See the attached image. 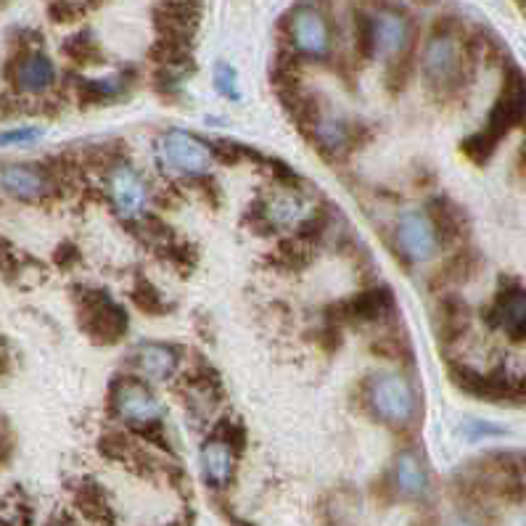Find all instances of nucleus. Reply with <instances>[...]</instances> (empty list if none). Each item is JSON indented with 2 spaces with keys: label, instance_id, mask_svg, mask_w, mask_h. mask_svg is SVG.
Returning a JSON list of instances; mask_svg holds the SVG:
<instances>
[{
  "label": "nucleus",
  "instance_id": "25",
  "mask_svg": "<svg viewBox=\"0 0 526 526\" xmlns=\"http://www.w3.org/2000/svg\"><path fill=\"white\" fill-rule=\"evenodd\" d=\"M32 505L22 492H11L0 503V526H30Z\"/></svg>",
  "mask_w": 526,
  "mask_h": 526
},
{
  "label": "nucleus",
  "instance_id": "24",
  "mask_svg": "<svg viewBox=\"0 0 526 526\" xmlns=\"http://www.w3.org/2000/svg\"><path fill=\"white\" fill-rule=\"evenodd\" d=\"M64 53H67L72 61L82 64V67H85V64H101V61H104L101 45H98V40L93 38V32L90 30L69 35V38L64 40Z\"/></svg>",
  "mask_w": 526,
  "mask_h": 526
},
{
  "label": "nucleus",
  "instance_id": "6",
  "mask_svg": "<svg viewBox=\"0 0 526 526\" xmlns=\"http://www.w3.org/2000/svg\"><path fill=\"white\" fill-rule=\"evenodd\" d=\"M106 193L114 212L127 223H138L149 215L151 188L130 162H112L106 172Z\"/></svg>",
  "mask_w": 526,
  "mask_h": 526
},
{
  "label": "nucleus",
  "instance_id": "4",
  "mask_svg": "<svg viewBox=\"0 0 526 526\" xmlns=\"http://www.w3.org/2000/svg\"><path fill=\"white\" fill-rule=\"evenodd\" d=\"M363 397L373 418L392 431L410 429L418 415V392L400 371H381L365 378Z\"/></svg>",
  "mask_w": 526,
  "mask_h": 526
},
{
  "label": "nucleus",
  "instance_id": "13",
  "mask_svg": "<svg viewBox=\"0 0 526 526\" xmlns=\"http://www.w3.org/2000/svg\"><path fill=\"white\" fill-rule=\"evenodd\" d=\"M8 77L16 93L43 96L56 85V64L40 48H24L8 64Z\"/></svg>",
  "mask_w": 526,
  "mask_h": 526
},
{
  "label": "nucleus",
  "instance_id": "5",
  "mask_svg": "<svg viewBox=\"0 0 526 526\" xmlns=\"http://www.w3.org/2000/svg\"><path fill=\"white\" fill-rule=\"evenodd\" d=\"M283 32L294 59L328 61L334 53V22L318 0H299L283 16Z\"/></svg>",
  "mask_w": 526,
  "mask_h": 526
},
{
  "label": "nucleus",
  "instance_id": "29",
  "mask_svg": "<svg viewBox=\"0 0 526 526\" xmlns=\"http://www.w3.org/2000/svg\"><path fill=\"white\" fill-rule=\"evenodd\" d=\"M212 82H215V90L220 93V96L230 98V101H238V98H241L236 69L230 67V64H225V61H217L215 64V75H212Z\"/></svg>",
  "mask_w": 526,
  "mask_h": 526
},
{
  "label": "nucleus",
  "instance_id": "36",
  "mask_svg": "<svg viewBox=\"0 0 526 526\" xmlns=\"http://www.w3.org/2000/svg\"><path fill=\"white\" fill-rule=\"evenodd\" d=\"M172 526H186V524H172Z\"/></svg>",
  "mask_w": 526,
  "mask_h": 526
},
{
  "label": "nucleus",
  "instance_id": "15",
  "mask_svg": "<svg viewBox=\"0 0 526 526\" xmlns=\"http://www.w3.org/2000/svg\"><path fill=\"white\" fill-rule=\"evenodd\" d=\"M154 22L162 43L191 48L199 24V0H162L154 11Z\"/></svg>",
  "mask_w": 526,
  "mask_h": 526
},
{
  "label": "nucleus",
  "instance_id": "32",
  "mask_svg": "<svg viewBox=\"0 0 526 526\" xmlns=\"http://www.w3.org/2000/svg\"><path fill=\"white\" fill-rule=\"evenodd\" d=\"M466 431H468V437H471V439H479V437H484V434H500V431H503V429H497V426H492V423L468 421L466 423Z\"/></svg>",
  "mask_w": 526,
  "mask_h": 526
},
{
  "label": "nucleus",
  "instance_id": "33",
  "mask_svg": "<svg viewBox=\"0 0 526 526\" xmlns=\"http://www.w3.org/2000/svg\"><path fill=\"white\" fill-rule=\"evenodd\" d=\"M11 452H14V439L8 431H0V468L6 466L8 458H11Z\"/></svg>",
  "mask_w": 526,
  "mask_h": 526
},
{
  "label": "nucleus",
  "instance_id": "20",
  "mask_svg": "<svg viewBox=\"0 0 526 526\" xmlns=\"http://www.w3.org/2000/svg\"><path fill=\"white\" fill-rule=\"evenodd\" d=\"M492 326L503 328L511 339H526V289L511 286L497 294L492 312H489Z\"/></svg>",
  "mask_w": 526,
  "mask_h": 526
},
{
  "label": "nucleus",
  "instance_id": "3",
  "mask_svg": "<svg viewBox=\"0 0 526 526\" xmlns=\"http://www.w3.org/2000/svg\"><path fill=\"white\" fill-rule=\"evenodd\" d=\"M109 408L125 423L127 429L141 434L154 445L167 447L164 442V405L141 376L114 378L109 389Z\"/></svg>",
  "mask_w": 526,
  "mask_h": 526
},
{
  "label": "nucleus",
  "instance_id": "26",
  "mask_svg": "<svg viewBox=\"0 0 526 526\" xmlns=\"http://www.w3.org/2000/svg\"><path fill=\"white\" fill-rule=\"evenodd\" d=\"M466 326H468L466 307H463L458 299H447V302L442 304V310H439V334L445 336V339H452V336H458Z\"/></svg>",
  "mask_w": 526,
  "mask_h": 526
},
{
  "label": "nucleus",
  "instance_id": "2",
  "mask_svg": "<svg viewBox=\"0 0 526 526\" xmlns=\"http://www.w3.org/2000/svg\"><path fill=\"white\" fill-rule=\"evenodd\" d=\"M474 61V48L460 38L458 24L442 19L421 48V77L426 88L439 96H450L466 82Z\"/></svg>",
  "mask_w": 526,
  "mask_h": 526
},
{
  "label": "nucleus",
  "instance_id": "19",
  "mask_svg": "<svg viewBox=\"0 0 526 526\" xmlns=\"http://www.w3.org/2000/svg\"><path fill=\"white\" fill-rule=\"evenodd\" d=\"M392 489L402 500L423 503L431 495V474L415 450L397 452L392 466Z\"/></svg>",
  "mask_w": 526,
  "mask_h": 526
},
{
  "label": "nucleus",
  "instance_id": "16",
  "mask_svg": "<svg viewBox=\"0 0 526 526\" xmlns=\"http://www.w3.org/2000/svg\"><path fill=\"white\" fill-rule=\"evenodd\" d=\"M254 215L262 225L270 228H291V225H302V220L310 215V201L297 188L289 186L281 191H270L262 201H257Z\"/></svg>",
  "mask_w": 526,
  "mask_h": 526
},
{
  "label": "nucleus",
  "instance_id": "27",
  "mask_svg": "<svg viewBox=\"0 0 526 526\" xmlns=\"http://www.w3.org/2000/svg\"><path fill=\"white\" fill-rule=\"evenodd\" d=\"M43 138V127L38 125H24L11 127L6 133H0V149H27Z\"/></svg>",
  "mask_w": 526,
  "mask_h": 526
},
{
  "label": "nucleus",
  "instance_id": "35",
  "mask_svg": "<svg viewBox=\"0 0 526 526\" xmlns=\"http://www.w3.org/2000/svg\"><path fill=\"white\" fill-rule=\"evenodd\" d=\"M519 3H521V6H526V0H519Z\"/></svg>",
  "mask_w": 526,
  "mask_h": 526
},
{
  "label": "nucleus",
  "instance_id": "8",
  "mask_svg": "<svg viewBox=\"0 0 526 526\" xmlns=\"http://www.w3.org/2000/svg\"><path fill=\"white\" fill-rule=\"evenodd\" d=\"M159 149H162L167 167L178 172L180 178H207L212 172V164H215L212 146L188 133V130H180V127H172L162 135Z\"/></svg>",
  "mask_w": 526,
  "mask_h": 526
},
{
  "label": "nucleus",
  "instance_id": "17",
  "mask_svg": "<svg viewBox=\"0 0 526 526\" xmlns=\"http://www.w3.org/2000/svg\"><path fill=\"white\" fill-rule=\"evenodd\" d=\"M304 122H307V135L315 143V149L328 159H339L355 146V127L341 117H328L323 109H318Z\"/></svg>",
  "mask_w": 526,
  "mask_h": 526
},
{
  "label": "nucleus",
  "instance_id": "7",
  "mask_svg": "<svg viewBox=\"0 0 526 526\" xmlns=\"http://www.w3.org/2000/svg\"><path fill=\"white\" fill-rule=\"evenodd\" d=\"M80 326L98 344H117L127 334L130 318L106 291L93 289L80 294Z\"/></svg>",
  "mask_w": 526,
  "mask_h": 526
},
{
  "label": "nucleus",
  "instance_id": "22",
  "mask_svg": "<svg viewBox=\"0 0 526 526\" xmlns=\"http://www.w3.org/2000/svg\"><path fill=\"white\" fill-rule=\"evenodd\" d=\"M75 503L82 516L93 521V524H109L112 521V503H109V495H106L101 484L82 482L75 492Z\"/></svg>",
  "mask_w": 526,
  "mask_h": 526
},
{
  "label": "nucleus",
  "instance_id": "34",
  "mask_svg": "<svg viewBox=\"0 0 526 526\" xmlns=\"http://www.w3.org/2000/svg\"><path fill=\"white\" fill-rule=\"evenodd\" d=\"M445 526H482L474 516H466V513H455L452 519H447Z\"/></svg>",
  "mask_w": 526,
  "mask_h": 526
},
{
  "label": "nucleus",
  "instance_id": "1",
  "mask_svg": "<svg viewBox=\"0 0 526 526\" xmlns=\"http://www.w3.org/2000/svg\"><path fill=\"white\" fill-rule=\"evenodd\" d=\"M415 24L402 8L373 6L355 11V48L363 59L410 61Z\"/></svg>",
  "mask_w": 526,
  "mask_h": 526
},
{
  "label": "nucleus",
  "instance_id": "9",
  "mask_svg": "<svg viewBox=\"0 0 526 526\" xmlns=\"http://www.w3.org/2000/svg\"><path fill=\"white\" fill-rule=\"evenodd\" d=\"M394 246L408 262H431L437 257L442 238L426 209H405L397 217Z\"/></svg>",
  "mask_w": 526,
  "mask_h": 526
},
{
  "label": "nucleus",
  "instance_id": "28",
  "mask_svg": "<svg viewBox=\"0 0 526 526\" xmlns=\"http://www.w3.org/2000/svg\"><path fill=\"white\" fill-rule=\"evenodd\" d=\"M133 302L138 304V307H141V310L146 312V315H159V312H167V310H164L167 304H164V297H162V294H159V289H156L154 283L143 281V278L138 283H135Z\"/></svg>",
  "mask_w": 526,
  "mask_h": 526
},
{
  "label": "nucleus",
  "instance_id": "12",
  "mask_svg": "<svg viewBox=\"0 0 526 526\" xmlns=\"http://www.w3.org/2000/svg\"><path fill=\"white\" fill-rule=\"evenodd\" d=\"M241 447L236 439H230L228 434L217 429L215 434H209L204 439V445L199 450V463H201V476L204 482L212 489H228L236 479L238 468V452Z\"/></svg>",
  "mask_w": 526,
  "mask_h": 526
},
{
  "label": "nucleus",
  "instance_id": "14",
  "mask_svg": "<svg viewBox=\"0 0 526 526\" xmlns=\"http://www.w3.org/2000/svg\"><path fill=\"white\" fill-rule=\"evenodd\" d=\"M392 310L394 297L389 289L378 286V289L360 291L355 297L339 302L328 312V318L334 320L336 326H371V323H381Z\"/></svg>",
  "mask_w": 526,
  "mask_h": 526
},
{
  "label": "nucleus",
  "instance_id": "23",
  "mask_svg": "<svg viewBox=\"0 0 526 526\" xmlns=\"http://www.w3.org/2000/svg\"><path fill=\"white\" fill-rule=\"evenodd\" d=\"M434 220L439 230V238L442 241H452V238H458L463 233V220H460V209L447 199H437L431 201V209H426Z\"/></svg>",
  "mask_w": 526,
  "mask_h": 526
},
{
  "label": "nucleus",
  "instance_id": "31",
  "mask_svg": "<svg viewBox=\"0 0 526 526\" xmlns=\"http://www.w3.org/2000/svg\"><path fill=\"white\" fill-rule=\"evenodd\" d=\"M82 8L77 0H53L51 3V19L53 22H75L80 19Z\"/></svg>",
  "mask_w": 526,
  "mask_h": 526
},
{
  "label": "nucleus",
  "instance_id": "18",
  "mask_svg": "<svg viewBox=\"0 0 526 526\" xmlns=\"http://www.w3.org/2000/svg\"><path fill=\"white\" fill-rule=\"evenodd\" d=\"M180 349L164 341H141L130 352V365L141 378H154V381H170L180 373Z\"/></svg>",
  "mask_w": 526,
  "mask_h": 526
},
{
  "label": "nucleus",
  "instance_id": "10",
  "mask_svg": "<svg viewBox=\"0 0 526 526\" xmlns=\"http://www.w3.org/2000/svg\"><path fill=\"white\" fill-rule=\"evenodd\" d=\"M0 193L22 204H40L56 193V175L45 164H0Z\"/></svg>",
  "mask_w": 526,
  "mask_h": 526
},
{
  "label": "nucleus",
  "instance_id": "11",
  "mask_svg": "<svg viewBox=\"0 0 526 526\" xmlns=\"http://www.w3.org/2000/svg\"><path fill=\"white\" fill-rule=\"evenodd\" d=\"M526 117V77L519 69H508L503 80V90L497 96L495 106L487 117L484 133H489L497 143L503 141L505 133H511L513 127L521 125Z\"/></svg>",
  "mask_w": 526,
  "mask_h": 526
},
{
  "label": "nucleus",
  "instance_id": "30",
  "mask_svg": "<svg viewBox=\"0 0 526 526\" xmlns=\"http://www.w3.org/2000/svg\"><path fill=\"white\" fill-rule=\"evenodd\" d=\"M495 149H497V141L489 133H484V130L482 133H474L471 138H466V143H463V151H466L476 164L487 162L489 156L495 154Z\"/></svg>",
  "mask_w": 526,
  "mask_h": 526
},
{
  "label": "nucleus",
  "instance_id": "21",
  "mask_svg": "<svg viewBox=\"0 0 526 526\" xmlns=\"http://www.w3.org/2000/svg\"><path fill=\"white\" fill-rule=\"evenodd\" d=\"M130 90V77L125 75H109V77H77V96L85 104H109L117 101L119 96H125Z\"/></svg>",
  "mask_w": 526,
  "mask_h": 526
}]
</instances>
